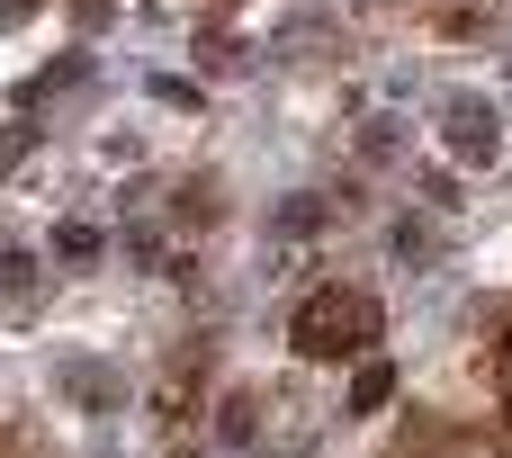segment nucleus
<instances>
[{
  "label": "nucleus",
  "instance_id": "f257e3e1",
  "mask_svg": "<svg viewBox=\"0 0 512 458\" xmlns=\"http://www.w3.org/2000/svg\"><path fill=\"white\" fill-rule=\"evenodd\" d=\"M369 297H351V288H324L306 315H297V351L306 360H342V351H369Z\"/></svg>",
  "mask_w": 512,
  "mask_h": 458
},
{
  "label": "nucleus",
  "instance_id": "f03ea898",
  "mask_svg": "<svg viewBox=\"0 0 512 458\" xmlns=\"http://www.w3.org/2000/svg\"><path fill=\"white\" fill-rule=\"evenodd\" d=\"M450 117H459V126H450V144H459V153H468V162H477V153H495V117H486V108H477V99H459V108H450Z\"/></svg>",
  "mask_w": 512,
  "mask_h": 458
}]
</instances>
